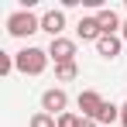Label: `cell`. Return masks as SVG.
I'll return each mask as SVG.
<instances>
[{
    "mask_svg": "<svg viewBox=\"0 0 127 127\" xmlns=\"http://www.w3.org/2000/svg\"><path fill=\"white\" fill-rule=\"evenodd\" d=\"M14 62H17V72H24V76H41L52 59H48V48L24 45L21 52H14Z\"/></svg>",
    "mask_w": 127,
    "mask_h": 127,
    "instance_id": "1",
    "label": "cell"
},
{
    "mask_svg": "<svg viewBox=\"0 0 127 127\" xmlns=\"http://www.w3.org/2000/svg\"><path fill=\"white\" fill-rule=\"evenodd\" d=\"M34 31H41V17L31 14V10H24V7L17 14L7 17V34H10V38H28V34H34Z\"/></svg>",
    "mask_w": 127,
    "mask_h": 127,
    "instance_id": "2",
    "label": "cell"
},
{
    "mask_svg": "<svg viewBox=\"0 0 127 127\" xmlns=\"http://www.w3.org/2000/svg\"><path fill=\"white\" fill-rule=\"evenodd\" d=\"M65 106H69V96H65L62 86H52V89H45L41 93V110L45 113H52V117H62Z\"/></svg>",
    "mask_w": 127,
    "mask_h": 127,
    "instance_id": "3",
    "label": "cell"
},
{
    "mask_svg": "<svg viewBox=\"0 0 127 127\" xmlns=\"http://www.w3.org/2000/svg\"><path fill=\"white\" fill-rule=\"evenodd\" d=\"M48 59H52L55 65L76 62V41H72V38H52V45H48Z\"/></svg>",
    "mask_w": 127,
    "mask_h": 127,
    "instance_id": "4",
    "label": "cell"
},
{
    "mask_svg": "<svg viewBox=\"0 0 127 127\" xmlns=\"http://www.w3.org/2000/svg\"><path fill=\"white\" fill-rule=\"evenodd\" d=\"M76 103H79V110H83V117H89V120H96V117H100V110H103V103H106V100L100 96V93H96V89H83Z\"/></svg>",
    "mask_w": 127,
    "mask_h": 127,
    "instance_id": "5",
    "label": "cell"
},
{
    "mask_svg": "<svg viewBox=\"0 0 127 127\" xmlns=\"http://www.w3.org/2000/svg\"><path fill=\"white\" fill-rule=\"evenodd\" d=\"M41 31L45 34H52V38H62L65 31V10H48V14H41Z\"/></svg>",
    "mask_w": 127,
    "mask_h": 127,
    "instance_id": "6",
    "label": "cell"
},
{
    "mask_svg": "<svg viewBox=\"0 0 127 127\" xmlns=\"http://www.w3.org/2000/svg\"><path fill=\"white\" fill-rule=\"evenodd\" d=\"M76 34H79L83 41H100V38H103V28H100V21H96V14H93V17H79Z\"/></svg>",
    "mask_w": 127,
    "mask_h": 127,
    "instance_id": "7",
    "label": "cell"
},
{
    "mask_svg": "<svg viewBox=\"0 0 127 127\" xmlns=\"http://www.w3.org/2000/svg\"><path fill=\"white\" fill-rule=\"evenodd\" d=\"M96 21H100V28H103V34H117V31L124 28L120 14H117L113 7H100V10H96Z\"/></svg>",
    "mask_w": 127,
    "mask_h": 127,
    "instance_id": "8",
    "label": "cell"
},
{
    "mask_svg": "<svg viewBox=\"0 0 127 127\" xmlns=\"http://www.w3.org/2000/svg\"><path fill=\"white\" fill-rule=\"evenodd\" d=\"M120 48H124V38H120V34H103V38L96 41V52H100L103 59H117Z\"/></svg>",
    "mask_w": 127,
    "mask_h": 127,
    "instance_id": "9",
    "label": "cell"
},
{
    "mask_svg": "<svg viewBox=\"0 0 127 127\" xmlns=\"http://www.w3.org/2000/svg\"><path fill=\"white\" fill-rule=\"evenodd\" d=\"M76 76H79V65H76V62H65V65H55V79H59V83H72Z\"/></svg>",
    "mask_w": 127,
    "mask_h": 127,
    "instance_id": "10",
    "label": "cell"
},
{
    "mask_svg": "<svg viewBox=\"0 0 127 127\" xmlns=\"http://www.w3.org/2000/svg\"><path fill=\"white\" fill-rule=\"evenodd\" d=\"M113 120H120V106L117 103H103V110H100V117H96V124H113Z\"/></svg>",
    "mask_w": 127,
    "mask_h": 127,
    "instance_id": "11",
    "label": "cell"
},
{
    "mask_svg": "<svg viewBox=\"0 0 127 127\" xmlns=\"http://www.w3.org/2000/svg\"><path fill=\"white\" fill-rule=\"evenodd\" d=\"M28 127H59V117H52V113H45V110H38L31 120H28Z\"/></svg>",
    "mask_w": 127,
    "mask_h": 127,
    "instance_id": "12",
    "label": "cell"
},
{
    "mask_svg": "<svg viewBox=\"0 0 127 127\" xmlns=\"http://www.w3.org/2000/svg\"><path fill=\"white\" fill-rule=\"evenodd\" d=\"M17 69V62H14V55L10 52H0V76H10Z\"/></svg>",
    "mask_w": 127,
    "mask_h": 127,
    "instance_id": "13",
    "label": "cell"
},
{
    "mask_svg": "<svg viewBox=\"0 0 127 127\" xmlns=\"http://www.w3.org/2000/svg\"><path fill=\"white\" fill-rule=\"evenodd\" d=\"M59 127H79V113H69L65 110L62 117H59Z\"/></svg>",
    "mask_w": 127,
    "mask_h": 127,
    "instance_id": "14",
    "label": "cell"
},
{
    "mask_svg": "<svg viewBox=\"0 0 127 127\" xmlns=\"http://www.w3.org/2000/svg\"><path fill=\"white\" fill-rule=\"evenodd\" d=\"M79 127H96V120H89V117H79Z\"/></svg>",
    "mask_w": 127,
    "mask_h": 127,
    "instance_id": "15",
    "label": "cell"
},
{
    "mask_svg": "<svg viewBox=\"0 0 127 127\" xmlns=\"http://www.w3.org/2000/svg\"><path fill=\"white\" fill-rule=\"evenodd\" d=\"M120 124L127 127V103H120Z\"/></svg>",
    "mask_w": 127,
    "mask_h": 127,
    "instance_id": "16",
    "label": "cell"
},
{
    "mask_svg": "<svg viewBox=\"0 0 127 127\" xmlns=\"http://www.w3.org/2000/svg\"><path fill=\"white\" fill-rule=\"evenodd\" d=\"M120 38H124V41H127V21H124V28H120Z\"/></svg>",
    "mask_w": 127,
    "mask_h": 127,
    "instance_id": "17",
    "label": "cell"
},
{
    "mask_svg": "<svg viewBox=\"0 0 127 127\" xmlns=\"http://www.w3.org/2000/svg\"><path fill=\"white\" fill-rule=\"evenodd\" d=\"M124 7H127V3H124Z\"/></svg>",
    "mask_w": 127,
    "mask_h": 127,
    "instance_id": "18",
    "label": "cell"
}]
</instances>
